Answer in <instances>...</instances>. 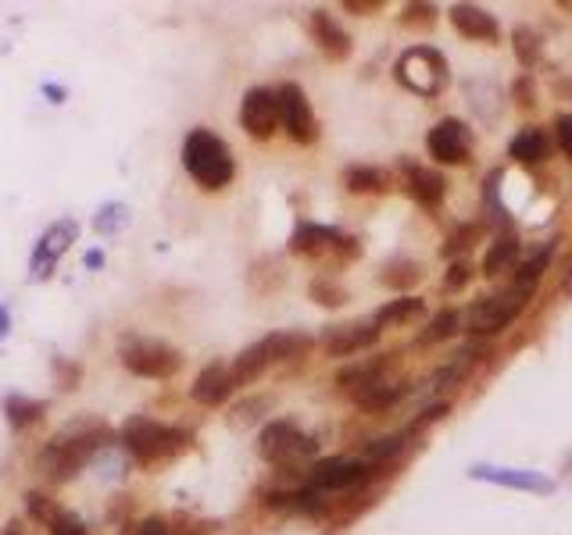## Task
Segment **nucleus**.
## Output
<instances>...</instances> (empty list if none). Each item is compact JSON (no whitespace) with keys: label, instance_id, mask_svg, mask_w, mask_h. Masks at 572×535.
I'll return each mask as SVG.
<instances>
[{"label":"nucleus","instance_id":"obj_1","mask_svg":"<svg viewBox=\"0 0 572 535\" xmlns=\"http://www.w3.org/2000/svg\"><path fill=\"white\" fill-rule=\"evenodd\" d=\"M100 439H108V428L97 425V422H79L72 425L65 436H55L43 454L37 457V468L40 475H47L50 482H69L76 478V472L82 468V460L97 454Z\"/></svg>","mask_w":572,"mask_h":535},{"label":"nucleus","instance_id":"obj_2","mask_svg":"<svg viewBox=\"0 0 572 535\" xmlns=\"http://www.w3.org/2000/svg\"><path fill=\"white\" fill-rule=\"evenodd\" d=\"M183 168L205 189H223L237 176V161H233L229 147L208 129H194L187 140H183Z\"/></svg>","mask_w":572,"mask_h":535},{"label":"nucleus","instance_id":"obj_3","mask_svg":"<svg viewBox=\"0 0 572 535\" xmlns=\"http://www.w3.org/2000/svg\"><path fill=\"white\" fill-rule=\"evenodd\" d=\"M122 443L137 464H161V460H172L183 446L190 443V433L161 425L155 418H129L122 428Z\"/></svg>","mask_w":572,"mask_h":535},{"label":"nucleus","instance_id":"obj_4","mask_svg":"<svg viewBox=\"0 0 572 535\" xmlns=\"http://www.w3.org/2000/svg\"><path fill=\"white\" fill-rule=\"evenodd\" d=\"M530 297H533V289H526V286H512V289L494 293V297H480L465 310V329L473 336H497L523 315Z\"/></svg>","mask_w":572,"mask_h":535},{"label":"nucleus","instance_id":"obj_5","mask_svg":"<svg viewBox=\"0 0 572 535\" xmlns=\"http://www.w3.org/2000/svg\"><path fill=\"white\" fill-rule=\"evenodd\" d=\"M397 82L405 90L418 93V97H436L447 86L451 72H447V58L436 47H412L397 58L394 65Z\"/></svg>","mask_w":572,"mask_h":535},{"label":"nucleus","instance_id":"obj_6","mask_svg":"<svg viewBox=\"0 0 572 535\" xmlns=\"http://www.w3.org/2000/svg\"><path fill=\"white\" fill-rule=\"evenodd\" d=\"M315 450H318L315 439H312V436H305L294 422H286V418L268 422V425L262 428L258 454H262L268 464H276V468H290V464L312 457Z\"/></svg>","mask_w":572,"mask_h":535},{"label":"nucleus","instance_id":"obj_7","mask_svg":"<svg viewBox=\"0 0 572 535\" xmlns=\"http://www.w3.org/2000/svg\"><path fill=\"white\" fill-rule=\"evenodd\" d=\"M276 97H279V126L286 129V136L300 147H312L318 140V122L308 93L297 82H283Z\"/></svg>","mask_w":572,"mask_h":535},{"label":"nucleus","instance_id":"obj_8","mask_svg":"<svg viewBox=\"0 0 572 535\" xmlns=\"http://www.w3.org/2000/svg\"><path fill=\"white\" fill-rule=\"evenodd\" d=\"M122 365L140 378H172L183 368V354L158 339H137L122 350Z\"/></svg>","mask_w":572,"mask_h":535},{"label":"nucleus","instance_id":"obj_9","mask_svg":"<svg viewBox=\"0 0 572 535\" xmlns=\"http://www.w3.org/2000/svg\"><path fill=\"white\" fill-rule=\"evenodd\" d=\"M368 475H373L368 460H358V457H326V460H318L315 468L308 472V486L318 489V493H347V489L365 486Z\"/></svg>","mask_w":572,"mask_h":535},{"label":"nucleus","instance_id":"obj_10","mask_svg":"<svg viewBox=\"0 0 572 535\" xmlns=\"http://www.w3.org/2000/svg\"><path fill=\"white\" fill-rule=\"evenodd\" d=\"M240 126L250 140H273V132L279 129V97L276 90H265V86H255V90L244 93L240 103Z\"/></svg>","mask_w":572,"mask_h":535},{"label":"nucleus","instance_id":"obj_11","mask_svg":"<svg viewBox=\"0 0 572 535\" xmlns=\"http://www.w3.org/2000/svg\"><path fill=\"white\" fill-rule=\"evenodd\" d=\"M465 143H469V132L458 118H441V122H436L426 136L430 158L441 161V165H458L465 158Z\"/></svg>","mask_w":572,"mask_h":535},{"label":"nucleus","instance_id":"obj_12","mask_svg":"<svg viewBox=\"0 0 572 535\" xmlns=\"http://www.w3.org/2000/svg\"><path fill=\"white\" fill-rule=\"evenodd\" d=\"M405 168V189H408V197L418 204V207H426V211H436V207L444 204V194H447V182L444 176L436 168H426V165H401Z\"/></svg>","mask_w":572,"mask_h":535},{"label":"nucleus","instance_id":"obj_13","mask_svg":"<svg viewBox=\"0 0 572 535\" xmlns=\"http://www.w3.org/2000/svg\"><path fill=\"white\" fill-rule=\"evenodd\" d=\"M290 250L300 254V257H315V254H329V250H341L344 257H358L355 239H347V236L333 232V229H318V226L297 229L294 239H290Z\"/></svg>","mask_w":572,"mask_h":535},{"label":"nucleus","instance_id":"obj_14","mask_svg":"<svg viewBox=\"0 0 572 535\" xmlns=\"http://www.w3.org/2000/svg\"><path fill=\"white\" fill-rule=\"evenodd\" d=\"M379 325L376 321H358V325H336V329L326 333V350L333 357H355L358 350H368V347H376V339H379Z\"/></svg>","mask_w":572,"mask_h":535},{"label":"nucleus","instance_id":"obj_15","mask_svg":"<svg viewBox=\"0 0 572 535\" xmlns=\"http://www.w3.org/2000/svg\"><path fill=\"white\" fill-rule=\"evenodd\" d=\"M233 389H237V378H233V368L226 365H208L205 371H200L194 378V389L190 396L200 404V407H218V404H226Z\"/></svg>","mask_w":572,"mask_h":535},{"label":"nucleus","instance_id":"obj_16","mask_svg":"<svg viewBox=\"0 0 572 535\" xmlns=\"http://www.w3.org/2000/svg\"><path fill=\"white\" fill-rule=\"evenodd\" d=\"M451 26L462 32L465 40L476 43H494L497 40V19L486 14L480 4H454L451 8Z\"/></svg>","mask_w":572,"mask_h":535},{"label":"nucleus","instance_id":"obj_17","mask_svg":"<svg viewBox=\"0 0 572 535\" xmlns=\"http://www.w3.org/2000/svg\"><path fill=\"white\" fill-rule=\"evenodd\" d=\"M312 37H315L318 50H323V55L333 58V61H344L351 55V37L344 32V26L336 22L333 14H326V11L312 14Z\"/></svg>","mask_w":572,"mask_h":535},{"label":"nucleus","instance_id":"obj_18","mask_svg":"<svg viewBox=\"0 0 572 535\" xmlns=\"http://www.w3.org/2000/svg\"><path fill=\"white\" fill-rule=\"evenodd\" d=\"M473 478H483V482H497V486H509V489H526V493H551L554 482L536 475V472H512V468H483V464H476L473 472H469Z\"/></svg>","mask_w":572,"mask_h":535},{"label":"nucleus","instance_id":"obj_19","mask_svg":"<svg viewBox=\"0 0 572 535\" xmlns=\"http://www.w3.org/2000/svg\"><path fill=\"white\" fill-rule=\"evenodd\" d=\"M480 354H483L480 347H465V350H458V354H454L451 360H444V365L430 375V386H433V389H451V386H462L465 378H469V371L476 368Z\"/></svg>","mask_w":572,"mask_h":535},{"label":"nucleus","instance_id":"obj_20","mask_svg":"<svg viewBox=\"0 0 572 535\" xmlns=\"http://www.w3.org/2000/svg\"><path fill=\"white\" fill-rule=\"evenodd\" d=\"M386 368H391V357H368V360H358V365L336 371V383H341L347 393H358L365 386L379 383V378H386Z\"/></svg>","mask_w":572,"mask_h":535},{"label":"nucleus","instance_id":"obj_21","mask_svg":"<svg viewBox=\"0 0 572 535\" xmlns=\"http://www.w3.org/2000/svg\"><path fill=\"white\" fill-rule=\"evenodd\" d=\"M273 365H276L273 350H268L265 339H258V343H250L244 354H237V360H233V378H237V386H247V383H255V378L265 368H273Z\"/></svg>","mask_w":572,"mask_h":535},{"label":"nucleus","instance_id":"obj_22","mask_svg":"<svg viewBox=\"0 0 572 535\" xmlns=\"http://www.w3.org/2000/svg\"><path fill=\"white\" fill-rule=\"evenodd\" d=\"M405 393H408L405 383H391V378H379V383L365 386L358 393H351V400H355L358 407H365V410H386V407H394Z\"/></svg>","mask_w":572,"mask_h":535},{"label":"nucleus","instance_id":"obj_23","mask_svg":"<svg viewBox=\"0 0 572 535\" xmlns=\"http://www.w3.org/2000/svg\"><path fill=\"white\" fill-rule=\"evenodd\" d=\"M509 153L523 165H541L548 158V136L541 129H523L509 143Z\"/></svg>","mask_w":572,"mask_h":535},{"label":"nucleus","instance_id":"obj_24","mask_svg":"<svg viewBox=\"0 0 572 535\" xmlns=\"http://www.w3.org/2000/svg\"><path fill=\"white\" fill-rule=\"evenodd\" d=\"M265 343H268V350H273L276 365H279V360L305 357L315 347V339L305 336V333H273V336H265Z\"/></svg>","mask_w":572,"mask_h":535},{"label":"nucleus","instance_id":"obj_25","mask_svg":"<svg viewBox=\"0 0 572 535\" xmlns=\"http://www.w3.org/2000/svg\"><path fill=\"white\" fill-rule=\"evenodd\" d=\"M519 239H512V236H501V239H494V247L486 250V257H483V275L486 279H494V275H501V271H509L515 261H519Z\"/></svg>","mask_w":572,"mask_h":535},{"label":"nucleus","instance_id":"obj_26","mask_svg":"<svg viewBox=\"0 0 572 535\" xmlns=\"http://www.w3.org/2000/svg\"><path fill=\"white\" fill-rule=\"evenodd\" d=\"M426 310V304L418 300V297H397V300H391L386 307H379L376 310V325L379 329H386V325H405V321H415L418 315H423Z\"/></svg>","mask_w":572,"mask_h":535},{"label":"nucleus","instance_id":"obj_27","mask_svg":"<svg viewBox=\"0 0 572 535\" xmlns=\"http://www.w3.org/2000/svg\"><path fill=\"white\" fill-rule=\"evenodd\" d=\"M458 325H462V315L458 310H441V315H436L426 329H423V336H418V347H433V343H444V339H451L454 333H458Z\"/></svg>","mask_w":572,"mask_h":535},{"label":"nucleus","instance_id":"obj_28","mask_svg":"<svg viewBox=\"0 0 572 535\" xmlns=\"http://www.w3.org/2000/svg\"><path fill=\"white\" fill-rule=\"evenodd\" d=\"M551 257H554V244H548V247L536 250L533 257H526V261L515 268V286L533 289V286H536V279H541V275H544V268L551 265Z\"/></svg>","mask_w":572,"mask_h":535},{"label":"nucleus","instance_id":"obj_29","mask_svg":"<svg viewBox=\"0 0 572 535\" xmlns=\"http://www.w3.org/2000/svg\"><path fill=\"white\" fill-rule=\"evenodd\" d=\"M344 182H347L351 194H379L383 182H386V176H383L379 168L355 165V168H347V171H344Z\"/></svg>","mask_w":572,"mask_h":535},{"label":"nucleus","instance_id":"obj_30","mask_svg":"<svg viewBox=\"0 0 572 535\" xmlns=\"http://www.w3.org/2000/svg\"><path fill=\"white\" fill-rule=\"evenodd\" d=\"M383 286H391V289H397V293H405L408 286H415L418 279H423V271H418V265L415 261H394L391 268H386L383 275Z\"/></svg>","mask_w":572,"mask_h":535},{"label":"nucleus","instance_id":"obj_31","mask_svg":"<svg viewBox=\"0 0 572 535\" xmlns=\"http://www.w3.org/2000/svg\"><path fill=\"white\" fill-rule=\"evenodd\" d=\"M43 414V404L40 400H19V396H11L8 400V422L11 428H26L32 425Z\"/></svg>","mask_w":572,"mask_h":535},{"label":"nucleus","instance_id":"obj_32","mask_svg":"<svg viewBox=\"0 0 572 535\" xmlns=\"http://www.w3.org/2000/svg\"><path fill=\"white\" fill-rule=\"evenodd\" d=\"M512 43H515L519 61H523L526 68L536 65V58H541V37H536L533 29H523V26H519V29L512 32Z\"/></svg>","mask_w":572,"mask_h":535},{"label":"nucleus","instance_id":"obj_33","mask_svg":"<svg viewBox=\"0 0 572 535\" xmlns=\"http://www.w3.org/2000/svg\"><path fill=\"white\" fill-rule=\"evenodd\" d=\"M22 499H26L29 517H37V522H43V525H50V522H55V517L61 514V507L55 504V499H47L43 493H26Z\"/></svg>","mask_w":572,"mask_h":535},{"label":"nucleus","instance_id":"obj_34","mask_svg":"<svg viewBox=\"0 0 572 535\" xmlns=\"http://www.w3.org/2000/svg\"><path fill=\"white\" fill-rule=\"evenodd\" d=\"M312 297H315V304H326V307H341L344 300H347V293H344V286L341 283H333V279H315L312 283Z\"/></svg>","mask_w":572,"mask_h":535},{"label":"nucleus","instance_id":"obj_35","mask_svg":"<svg viewBox=\"0 0 572 535\" xmlns=\"http://www.w3.org/2000/svg\"><path fill=\"white\" fill-rule=\"evenodd\" d=\"M405 439L408 436H386V439H376V443H368V460H391L397 457L401 450H405Z\"/></svg>","mask_w":572,"mask_h":535},{"label":"nucleus","instance_id":"obj_36","mask_svg":"<svg viewBox=\"0 0 572 535\" xmlns=\"http://www.w3.org/2000/svg\"><path fill=\"white\" fill-rule=\"evenodd\" d=\"M436 22V8L430 4H408L405 14H401V26H412V29H430Z\"/></svg>","mask_w":572,"mask_h":535},{"label":"nucleus","instance_id":"obj_37","mask_svg":"<svg viewBox=\"0 0 572 535\" xmlns=\"http://www.w3.org/2000/svg\"><path fill=\"white\" fill-rule=\"evenodd\" d=\"M469 279H473V265H469V261H454L451 271H447V279H444V286H447L451 293H458V289L469 286Z\"/></svg>","mask_w":572,"mask_h":535},{"label":"nucleus","instance_id":"obj_38","mask_svg":"<svg viewBox=\"0 0 572 535\" xmlns=\"http://www.w3.org/2000/svg\"><path fill=\"white\" fill-rule=\"evenodd\" d=\"M476 236H480V226H465V229H458V232H454V236L447 239L444 254H447V257H454L458 250H469V247H473V239H476Z\"/></svg>","mask_w":572,"mask_h":535},{"label":"nucleus","instance_id":"obj_39","mask_svg":"<svg viewBox=\"0 0 572 535\" xmlns=\"http://www.w3.org/2000/svg\"><path fill=\"white\" fill-rule=\"evenodd\" d=\"M50 535H90L87 528H82V522L79 517H72V514H58L55 522H50Z\"/></svg>","mask_w":572,"mask_h":535},{"label":"nucleus","instance_id":"obj_40","mask_svg":"<svg viewBox=\"0 0 572 535\" xmlns=\"http://www.w3.org/2000/svg\"><path fill=\"white\" fill-rule=\"evenodd\" d=\"M554 140H559L565 158H572V115H562L559 122H554Z\"/></svg>","mask_w":572,"mask_h":535},{"label":"nucleus","instance_id":"obj_41","mask_svg":"<svg viewBox=\"0 0 572 535\" xmlns=\"http://www.w3.org/2000/svg\"><path fill=\"white\" fill-rule=\"evenodd\" d=\"M383 8V0H344V11L351 14H376Z\"/></svg>","mask_w":572,"mask_h":535},{"label":"nucleus","instance_id":"obj_42","mask_svg":"<svg viewBox=\"0 0 572 535\" xmlns=\"http://www.w3.org/2000/svg\"><path fill=\"white\" fill-rule=\"evenodd\" d=\"M137 535H172V528H168L161 517H147V522L137 525Z\"/></svg>","mask_w":572,"mask_h":535},{"label":"nucleus","instance_id":"obj_43","mask_svg":"<svg viewBox=\"0 0 572 535\" xmlns=\"http://www.w3.org/2000/svg\"><path fill=\"white\" fill-rule=\"evenodd\" d=\"M447 414V404H436V407H426L423 410V418H418V425H430V422H441Z\"/></svg>","mask_w":572,"mask_h":535},{"label":"nucleus","instance_id":"obj_44","mask_svg":"<svg viewBox=\"0 0 572 535\" xmlns=\"http://www.w3.org/2000/svg\"><path fill=\"white\" fill-rule=\"evenodd\" d=\"M565 293H572V271L565 275Z\"/></svg>","mask_w":572,"mask_h":535}]
</instances>
